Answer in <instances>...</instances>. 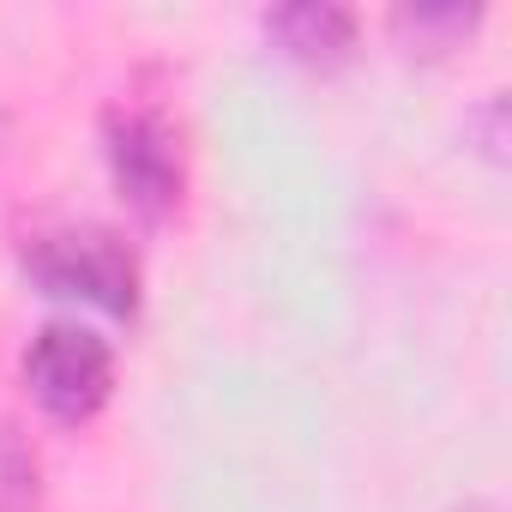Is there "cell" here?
Returning <instances> with one entry per match:
<instances>
[{"label": "cell", "instance_id": "obj_2", "mask_svg": "<svg viewBox=\"0 0 512 512\" xmlns=\"http://www.w3.org/2000/svg\"><path fill=\"white\" fill-rule=\"evenodd\" d=\"M25 386L55 422H91L115 392V350L91 326H43L25 350Z\"/></svg>", "mask_w": 512, "mask_h": 512}, {"label": "cell", "instance_id": "obj_5", "mask_svg": "<svg viewBox=\"0 0 512 512\" xmlns=\"http://www.w3.org/2000/svg\"><path fill=\"white\" fill-rule=\"evenodd\" d=\"M458 512H500V506H488V500H470V506H458Z\"/></svg>", "mask_w": 512, "mask_h": 512}, {"label": "cell", "instance_id": "obj_1", "mask_svg": "<svg viewBox=\"0 0 512 512\" xmlns=\"http://www.w3.org/2000/svg\"><path fill=\"white\" fill-rule=\"evenodd\" d=\"M25 278L43 290V296H61V302H85V308H103L115 320H127L139 308V266L115 229H55V235H37L31 253H25Z\"/></svg>", "mask_w": 512, "mask_h": 512}, {"label": "cell", "instance_id": "obj_3", "mask_svg": "<svg viewBox=\"0 0 512 512\" xmlns=\"http://www.w3.org/2000/svg\"><path fill=\"white\" fill-rule=\"evenodd\" d=\"M103 151H109V175L121 187V199L139 217H169L181 205V145L163 127V115L145 109H115L103 121Z\"/></svg>", "mask_w": 512, "mask_h": 512}, {"label": "cell", "instance_id": "obj_4", "mask_svg": "<svg viewBox=\"0 0 512 512\" xmlns=\"http://www.w3.org/2000/svg\"><path fill=\"white\" fill-rule=\"evenodd\" d=\"M266 37L308 67H338L356 49V13L350 7H326V0H302V7H278L266 13Z\"/></svg>", "mask_w": 512, "mask_h": 512}]
</instances>
